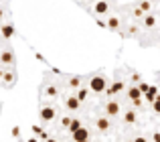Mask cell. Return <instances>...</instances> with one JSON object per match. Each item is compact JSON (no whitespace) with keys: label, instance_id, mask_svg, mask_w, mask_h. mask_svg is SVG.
I'll list each match as a JSON object with an SVG mask.
<instances>
[{"label":"cell","instance_id":"cell-1","mask_svg":"<svg viewBox=\"0 0 160 142\" xmlns=\"http://www.w3.org/2000/svg\"><path fill=\"white\" fill-rule=\"evenodd\" d=\"M106 87H108V83H106V77H103V75H93V77H91V81H89L91 91L102 94V91H106Z\"/></svg>","mask_w":160,"mask_h":142},{"label":"cell","instance_id":"cell-2","mask_svg":"<svg viewBox=\"0 0 160 142\" xmlns=\"http://www.w3.org/2000/svg\"><path fill=\"white\" fill-rule=\"evenodd\" d=\"M87 138H89V130L87 128H79V130H75L73 132V140L75 142H87Z\"/></svg>","mask_w":160,"mask_h":142},{"label":"cell","instance_id":"cell-3","mask_svg":"<svg viewBox=\"0 0 160 142\" xmlns=\"http://www.w3.org/2000/svg\"><path fill=\"white\" fill-rule=\"evenodd\" d=\"M53 118H55V108H51V106L41 108V120H43V122H49V120H53Z\"/></svg>","mask_w":160,"mask_h":142},{"label":"cell","instance_id":"cell-4","mask_svg":"<svg viewBox=\"0 0 160 142\" xmlns=\"http://www.w3.org/2000/svg\"><path fill=\"white\" fill-rule=\"evenodd\" d=\"M124 87H126V85H124V81H113V83H112V85H109V87H106V94H108V95L120 94V91L124 89Z\"/></svg>","mask_w":160,"mask_h":142},{"label":"cell","instance_id":"cell-5","mask_svg":"<svg viewBox=\"0 0 160 142\" xmlns=\"http://www.w3.org/2000/svg\"><path fill=\"white\" fill-rule=\"evenodd\" d=\"M106 112H108V116H112V118H113V116H118V114H120V104L113 102V99H112V102H108L106 104Z\"/></svg>","mask_w":160,"mask_h":142},{"label":"cell","instance_id":"cell-6","mask_svg":"<svg viewBox=\"0 0 160 142\" xmlns=\"http://www.w3.org/2000/svg\"><path fill=\"white\" fill-rule=\"evenodd\" d=\"M156 94H158V87L156 85H148V91L144 94L146 102H156Z\"/></svg>","mask_w":160,"mask_h":142},{"label":"cell","instance_id":"cell-7","mask_svg":"<svg viewBox=\"0 0 160 142\" xmlns=\"http://www.w3.org/2000/svg\"><path fill=\"white\" fill-rule=\"evenodd\" d=\"M0 61H2L4 65H12V63H14V55H12V51H4L2 55H0Z\"/></svg>","mask_w":160,"mask_h":142},{"label":"cell","instance_id":"cell-8","mask_svg":"<svg viewBox=\"0 0 160 142\" xmlns=\"http://www.w3.org/2000/svg\"><path fill=\"white\" fill-rule=\"evenodd\" d=\"M2 35L6 37V39H12V37L16 35L14 27H12V24H2Z\"/></svg>","mask_w":160,"mask_h":142},{"label":"cell","instance_id":"cell-9","mask_svg":"<svg viewBox=\"0 0 160 142\" xmlns=\"http://www.w3.org/2000/svg\"><path fill=\"white\" fill-rule=\"evenodd\" d=\"M95 126H98L102 132H103V130H108V128H109V118H98Z\"/></svg>","mask_w":160,"mask_h":142},{"label":"cell","instance_id":"cell-10","mask_svg":"<svg viewBox=\"0 0 160 142\" xmlns=\"http://www.w3.org/2000/svg\"><path fill=\"white\" fill-rule=\"evenodd\" d=\"M95 12H98V14L108 12V2H106V0H99V2H95Z\"/></svg>","mask_w":160,"mask_h":142},{"label":"cell","instance_id":"cell-11","mask_svg":"<svg viewBox=\"0 0 160 142\" xmlns=\"http://www.w3.org/2000/svg\"><path fill=\"white\" fill-rule=\"evenodd\" d=\"M67 128H69V132L73 134L75 130H79V128H81V120H77V118H71V122H69V126H67Z\"/></svg>","mask_w":160,"mask_h":142},{"label":"cell","instance_id":"cell-12","mask_svg":"<svg viewBox=\"0 0 160 142\" xmlns=\"http://www.w3.org/2000/svg\"><path fill=\"white\" fill-rule=\"evenodd\" d=\"M106 27H108V28H112V31H116V28L120 27V18H116V16H112V18H109L108 23H106Z\"/></svg>","mask_w":160,"mask_h":142},{"label":"cell","instance_id":"cell-13","mask_svg":"<svg viewBox=\"0 0 160 142\" xmlns=\"http://www.w3.org/2000/svg\"><path fill=\"white\" fill-rule=\"evenodd\" d=\"M144 27H146V28H152V27H156V18H154L152 14H148V16L144 18Z\"/></svg>","mask_w":160,"mask_h":142},{"label":"cell","instance_id":"cell-14","mask_svg":"<svg viewBox=\"0 0 160 142\" xmlns=\"http://www.w3.org/2000/svg\"><path fill=\"white\" fill-rule=\"evenodd\" d=\"M128 98L132 99V102H134V99H140V91H138V87H130V89H128Z\"/></svg>","mask_w":160,"mask_h":142},{"label":"cell","instance_id":"cell-15","mask_svg":"<svg viewBox=\"0 0 160 142\" xmlns=\"http://www.w3.org/2000/svg\"><path fill=\"white\" fill-rule=\"evenodd\" d=\"M67 108H69V110H79V102H77V98H69L67 99Z\"/></svg>","mask_w":160,"mask_h":142},{"label":"cell","instance_id":"cell-16","mask_svg":"<svg viewBox=\"0 0 160 142\" xmlns=\"http://www.w3.org/2000/svg\"><path fill=\"white\" fill-rule=\"evenodd\" d=\"M87 94H89V89H87V87H81V89H79V94H77V95H75V98H77V102H79V104H81V102H83V99H85V98H87Z\"/></svg>","mask_w":160,"mask_h":142},{"label":"cell","instance_id":"cell-17","mask_svg":"<svg viewBox=\"0 0 160 142\" xmlns=\"http://www.w3.org/2000/svg\"><path fill=\"white\" fill-rule=\"evenodd\" d=\"M124 120H126L128 124L136 122V112H132V110H130V112H126V114H124Z\"/></svg>","mask_w":160,"mask_h":142},{"label":"cell","instance_id":"cell-18","mask_svg":"<svg viewBox=\"0 0 160 142\" xmlns=\"http://www.w3.org/2000/svg\"><path fill=\"white\" fill-rule=\"evenodd\" d=\"M150 8H152V4H150L148 0H142V2H140V8H138V10H140V12H148Z\"/></svg>","mask_w":160,"mask_h":142},{"label":"cell","instance_id":"cell-19","mask_svg":"<svg viewBox=\"0 0 160 142\" xmlns=\"http://www.w3.org/2000/svg\"><path fill=\"white\" fill-rule=\"evenodd\" d=\"M0 75H4V81H6V83L14 81V73H2V71H0Z\"/></svg>","mask_w":160,"mask_h":142},{"label":"cell","instance_id":"cell-20","mask_svg":"<svg viewBox=\"0 0 160 142\" xmlns=\"http://www.w3.org/2000/svg\"><path fill=\"white\" fill-rule=\"evenodd\" d=\"M47 95H49V98H55V95H57V87H55V85H49L47 87Z\"/></svg>","mask_w":160,"mask_h":142},{"label":"cell","instance_id":"cell-21","mask_svg":"<svg viewBox=\"0 0 160 142\" xmlns=\"http://www.w3.org/2000/svg\"><path fill=\"white\" fill-rule=\"evenodd\" d=\"M79 83H81V79H79V77H71V81H69V85H71V87H77V85H79Z\"/></svg>","mask_w":160,"mask_h":142},{"label":"cell","instance_id":"cell-22","mask_svg":"<svg viewBox=\"0 0 160 142\" xmlns=\"http://www.w3.org/2000/svg\"><path fill=\"white\" fill-rule=\"evenodd\" d=\"M18 134H20V128L14 126V128H12V136H18Z\"/></svg>","mask_w":160,"mask_h":142},{"label":"cell","instance_id":"cell-23","mask_svg":"<svg viewBox=\"0 0 160 142\" xmlns=\"http://www.w3.org/2000/svg\"><path fill=\"white\" fill-rule=\"evenodd\" d=\"M134 106L140 108V106H144V104H142V99H134Z\"/></svg>","mask_w":160,"mask_h":142},{"label":"cell","instance_id":"cell-24","mask_svg":"<svg viewBox=\"0 0 160 142\" xmlns=\"http://www.w3.org/2000/svg\"><path fill=\"white\" fill-rule=\"evenodd\" d=\"M154 104V112H160V102H152Z\"/></svg>","mask_w":160,"mask_h":142},{"label":"cell","instance_id":"cell-25","mask_svg":"<svg viewBox=\"0 0 160 142\" xmlns=\"http://www.w3.org/2000/svg\"><path fill=\"white\" fill-rule=\"evenodd\" d=\"M152 142H160V134H158V132H154V138H152Z\"/></svg>","mask_w":160,"mask_h":142},{"label":"cell","instance_id":"cell-26","mask_svg":"<svg viewBox=\"0 0 160 142\" xmlns=\"http://www.w3.org/2000/svg\"><path fill=\"white\" fill-rule=\"evenodd\" d=\"M69 122H71V118H63V126H65V128L69 126Z\"/></svg>","mask_w":160,"mask_h":142},{"label":"cell","instance_id":"cell-27","mask_svg":"<svg viewBox=\"0 0 160 142\" xmlns=\"http://www.w3.org/2000/svg\"><path fill=\"white\" fill-rule=\"evenodd\" d=\"M134 142H146V138H144V136H138V138L134 140Z\"/></svg>","mask_w":160,"mask_h":142},{"label":"cell","instance_id":"cell-28","mask_svg":"<svg viewBox=\"0 0 160 142\" xmlns=\"http://www.w3.org/2000/svg\"><path fill=\"white\" fill-rule=\"evenodd\" d=\"M27 142H39V140H37V138H28Z\"/></svg>","mask_w":160,"mask_h":142},{"label":"cell","instance_id":"cell-29","mask_svg":"<svg viewBox=\"0 0 160 142\" xmlns=\"http://www.w3.org/2000/svg\"><path fill=\"white\" fill-rule=\"evenodd\" d=\"M45 142H57V140H55V138H47V140H45Z\"/></svg>","mask_w":160,"mask_h":142},{"label":"cell","instance_id":"cell-30","mask_svg":"<svg viewBox=\"0 0 160 142\" xmlns=\"http://www.w3.org/2000/svg\"><path fill=\"white\" fill-rule=\"evenodd\" d=\"M2 16H4V12H2V8H0V18H2Z\"/></svg>","mask_w":160,"mask_h":142}]
</instances>
